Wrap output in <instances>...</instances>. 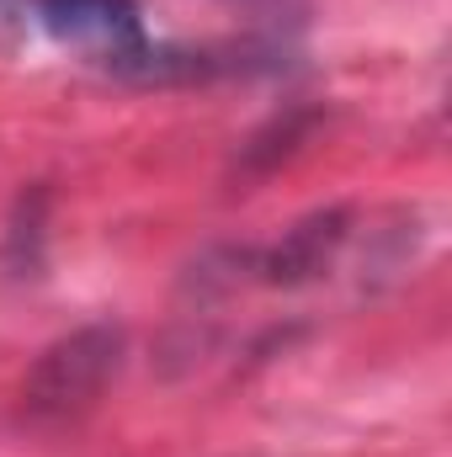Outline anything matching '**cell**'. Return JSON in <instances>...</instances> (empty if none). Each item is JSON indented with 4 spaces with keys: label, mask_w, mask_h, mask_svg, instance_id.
Here are the masks:
<instances>
[{
    "label": "cell",
    "mask_w": 452,
    "mask_h": 457,
    "mask_svg": "<svg viewBox=\"0 0 452 457\" xmlns=\"http://www.w3.org/2000/svg\"><path fill=\"white\" fill-rule=\"evenodd\" d=\"M43 245H48V187H27L11 203L5 239H0V271L5 277H38L43 271Z\"/></svg>",
    "instance_id": "4"
},
{
    "label": "cell",
    "mask_w": 452,
    "mask_h": 457,
    "mask_svg": "<svg viewBox=\"0 0 452 457\" xmlns=\"http://www.w3.org/2000/svg\"><path fill=\"white\" fill-rule=\"evenodd\" d=\"M122 345H128L122 330L107 320L59 336L21 378V420L27 426H70L86 410H96V399L107 394V383L122 367Z\"/></svg>",
    "instance_id": "1"
},
{
    "label": "cell",
    "mask_w": 452,
    "mask_h": 457,
    "mask_svg": "<svg viewBox=\"0 0 452 457\" xmlns=\"http://www.w3.org/2000/svg\"><path fill=\"white\" fill-rule=\"evenodd\" d=\"M38 21L59 43H70L75 54L107 64L117 75H128V64L149 48L133 0H38Z\"/></svg>",
    "instance_id": "2"
},
{
    "label": "cell",
    "mask_w": 452,
    "mask_h": 457,
    "mask_svg": "<svg viewBox=\"0 0 452 457\" xmlns=\"http://www.w3.org/2000/svg\"><path fill=\"white\" fill-rule=\"evenodd\" d=\"M314 122V112H293V117H277L266 133H255L245 144V170H272L282 154H293V144L304 138V128Z\"/></svg>",
    "instance_id": "5"
},
{
    "label": "cell",
    "mask_w": 452,
    "mask_h": 457,
    "mask_svg": "<svg viewBox=\"0 0 452 457\" xmlns=\"http://www.w3.org/2000/svg\"><path fill=\"white\" fill-rule=\"evenodd\" d=\"M346 234H351V208H320V213H309V219H298L288 228L255 261V271L272 287H304V282H314V277H325L336 266Z\"/></svg>",
    "instance_id": "3"
}]
</instances>
